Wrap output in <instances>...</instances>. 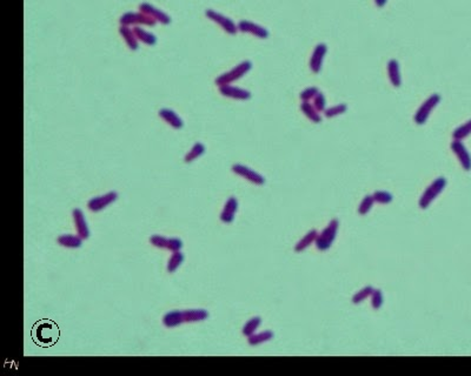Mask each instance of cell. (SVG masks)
<instances>
[{
    "label": "cell",
    "mask_w": 471,
    "mask_h": 376,
    "mask_svg": "<svg viewBox=\"0 0 471 376\" xmlns=\"http://www.w3.org/2000/svg\"><path fill=\"white\" fill-rule=\"evenodd\" d=\"M300 111L313 124H320L322 121V115L320 114V112L315 108L312 103H310V101H301Z\"/></svg>",
    "instance_id": "obj_21"
},
{
    "label": "cell",
    "mask_w": 471,
    "mask_h": 376,
    "mask_svg": "<svg viewBox=\"0 0 471 376\" xmlns=\"http://www.w3.org/2000/svg\"><path fill=\"white\" fill-rule=\"evenodd\" d=\"M370 300H371L372 308L376 310H378L379 308L383 306V303H384V296H383L382 290L378 289V288H375L374 292H372L370 296Z\"/></svg>",
    "instance_id": "obj_34"
},
{
    "label": "cell",
    "mask_w": 471,
    "mask_h": 376,
    "mask_svg": "<svg viewBox=\"0 0 471 376\" xmlns=\"http://www.w3.org/2000/svg\"><path fill=\"white\" fill-rule=\"evenodd\" d=\"M320 92H321V91L318 90L317 87H315V86L307 87V89L301 91L300 94H299V98H300L301 101H311V100H313V98L316 97Z\"/></svg>",
    "instance_id": "obj_36"
},
{
    "label": "cell",
    "mask_w": 471,
    "mask_h": 376,
    "mask_svg": "<svg viewBox=\"0 0 471 376\" xmlns=\"http://www.w3.org/2000/svg\"><path fill=\"white\" fill-rule=\"evenodd\" d=\"M273 336L274 334L272 330H264L260 331V333H255L250 335V336H247V342H249L250 345H258L272 340Z\"/></svg>",
    "instance_id": "obj_24"
},
{
    "label": "cell",
    "mask_w": 471,
    "mask_h": 376,
    "mask_svg": "<svg viewBox=\"0 0 471 376\" xmlns=\"http://www.w3.org/2000/svg\"><path fill=\"white\" fill-rule=\"evenodd\" d=\"M232 172L235 173V174L239 175V177H242L243 179H245V180L250 181L251 184H255L257 186H263L264 184H265V178H264L262 174H259L258 172L253 171L252 168L247 167V166L245 165L235 164L232 166Z\"/></svg>",
    "instance_id": "obj_7"
},
{
    "label": "cell",
    "mask_w": 471,
    "mask_h": 376,
    "mask_svg": "<svg viewBox=\"0 0 471 376\" xmlns=\"http://www.w3.org/2000/svg\"><path fill=\"white\" fill-rule=\"evenodd\" d=\"M328 53V46L325 44L321 43L313 49V52L310 58V70L313 73H320L323 66L324 58Z\"/></svg>",
    "instance_id": "obj_13"
},
{
    "label": "cell",
    "mask_w": 471,
    "mask_h": 376,
    "mask_svg": "<svg viewBox=\"0 0 471 376\" xmlns=\"http://www.w3.org/2000/svg\"><path fill=\"white\" fill-rule=\"evenodd\" d=\"M150 242L154 247H158V248L169 249V245H170V239L165 238V236H162V235H152L150 238Z\"/></svg>",
    "instance_id": "obj_35"
},
{
    "label": "cell",
    "mask_w": 471,
    "mask_h": 376,
    "mask_svg": "<svg viewBox=\"0 0 471 376\" xmlns=\"http://www.w3.org/2000/svg\"><path fill=\"white\" fill-rule=\"evenodd\" d=\"M374 289L375 288L372 287V286H365L362 288V289H359L357 293L355 294L354 296H352V303H355V304H359V303H362V302H364L365 300L369 299V297L371 296V294L372 292H374Z\"/></svg>",
    "instance_id": "obj_30"
},
{
    "label": "cell",
    "mask_w": 471,
    "mask_h": 376,
    "mask_svg": "<svg viewBox=\"0 0 471 376\" xmlns=\"http://www.w3.org/2000/svg\"><path fill=\"white\" fill-rule=\"evenodd\" d=\"M451 147V151L453 152V154L456 155V158L458 159L460 166L464 171H470L471 169V155L467 151V148L465 147V145L463 144L460 140H453L450 145Z\"/></svg>",
    "instance_id": "obj_8"
},
{
    "label": "cell",
    "mask_w": 471,
    "mask_h": 376,
    "mask_svg": "<svg viewBox=\"0 0 471 376\" xmlns=\"http://www.w3.org/2000/svg\"><path fill=\"white\" fill-rule=\"evenodd\" d=\"M205 151H206V147L204 144H202V142H196V144L192 146L191 150L186 153L184 161L186 162V164H189V162L197 160L198 158H201L202 155L205 153Z\"/></svg>",
    "instance_id": "obj_26"
},
{
    "label": "cell",
    "mask_w": 471,
    "mask_h": 376,
    "mask_svg": "<svg viewBox=\"0 0 471 376\" xmlns=\"http://www.w3.org/2000/svg\"><path fill=\"white\" fill-rule=\"evenodd\" d=\"M312 105L315 106V108H316V110L320 112H323L324 113V111L327 110V99H325V96L322 92H320L317 94L316 97L313 98V100H312Z\"/></svg>",
    "instance_id": "obj_37"
},
{
    "label": "cell",
    "mask_w": 471,
    "mask_h": 376,
    "mask_svg": "<svg viewBox=\"0 0 471 376\" xmlns=\"http://www.w3.org/2000/svg\"><path fill=\"white\" fill-rule=\"evenodd\" d=\"M184 314L182 310H172L163 316V323L168 328H175L184 323Z\"/></svg>",
    "instance_id": "obj_19"
},
{
    "label": "cell",
    "mask_w": 471,
    "mask_h": 376,
    "mask_svg": "<svg viewBox=\"0 0 471 376\" xmlns=\"http://www.w3.org/2000/svg\"><path fill=\"white\" fill-rule=\"evenodd\" d=\"M251 69H252V63L250 62V60H244V62L239 63L237 66L232 67L231 70L228 71V72L222 73L220 76L217 77L215 83L217 86L232 84L237 80L242 79L245 74H247L250 71H251Z\"/></svg>",
    "instance_id": "obj_2"
},
{
    "label": "cell",
    "mask_w": 471,
    "mask_h": 376,
    "mask_svg": "<svg viewBox=\"0 0 471 376\" xmlns=\"http://www.w3.org/2000/svg\"><path fill=\"white\" fill-rule=\"evenodd\" d=\"M372 196H374L376 204L379 205L391 204L392 200H394V196H392L391 193L386 191H376L374 194H372Z\"/></svg>",
    "instance_id": "obj_33"
},
{
    "label": "cell",
    "mask_w": 471,
    "mask_h": 376,
    "mask_svg": "<svg viewBox=\"0 0 471 376\" xmlns=\"http://www.w3.org/2000/svg\"><path fill=\"white\" fill-rule=\"evenodd\" d=\"M442 100V98L438 93H433L430 96L428 99H426L424 103H423L417 111H416L415 115H413V121L416 124L419 125H424L426 121H428L429 117L431 115L432 111L438 106V104Z\"/></svg>",
    "instance_id": "obj_4"
},
{
    "label": "cell",
    "mask_w": 471,
    "mask_h": 376,
    "mask_svg": "<svg viewBox=\"0 0 471 376\" xmlns=\"http://www.w3.org/2000/svg\"><path fill=\"white\" fill-rule=\"evenodd\" d=\"M376 204L375 202V199H374V196H372V194L370 195H365L363 200H362L361 201V204H359L358 206V214L359 215H367L369 212L371 211L372 207H374V205Z\"/></svg>",
    "instance_id": "obj_31"
},
{
    "label": "cell",
    "mask_w": 471,
    "mask_h": 376,
    "mask_svg": "<svg viewBox=\"0 0 471 376\" xmlns=\"http://www.w3.org/2000/svg\"><path fill=\"white\" fill-rule=\"evenodd\" d=\"M119 23L121 26H154L157 22L143 12H126L120 17Z\"/></svg>",
    "instance_id": "obj_5"
},
{
    "label": "cell",
    "mask_w": 471,
    "mask_h": 376,
    "mask_svg": "<svg viewBox=\"0 0 471 376\" xmlns=\"http://www.w3.org/2000/svg\"><path fill=\"white\" fill-rule=\"evenodd\" d=\"M238 211V200L235 196H230L225 202L223 212L220 213V220L224 223H231L235 220L236 213Z\"/></svg>",
    "instance_id": "obj_15"
},
{
    "label": "cell",
    "mask_w": 471,
    "mask_h": 376,
    "mask_svg": "<svg viewBox=\"0 0 471 376\" xmlns=\"http://www.w3.org/2000/svg\"><path fill=\"white\" fill-rule=\"evenodd\" d=\"M139 11L145 13L150 18L155 20V22L163 24V25H168V24L171 23V18L168 13L157 9L153 5L148 4V3H141L139 5Z\"/></svg>",
    "instance_id": "obj_12"
},
{
    "label": "cell",
    "mask_w": 471,
    "mask_h": 376,
    "mask_svg": "<svg viewBox=\"0 0 471 376\" xmlns=\"http://www.w3.org/2000/svg\"><path fill=\"white\" fill-rule=\"evenodd\" d=\"M448 185V181L444 177H438L433 180L431 184H430L428 187L425 188V191L423 192V194L419 199L418 205L422 209H426L430 207V205L432 204L435 200L438 198L440 193L444 191V188Z\"/></svg>",
    "instance_id": "obj_1"
},
{
    "label": "cell",
    "mask_w": 471,
    "mask_h": 376,
    "mask_svg": "<svg viewBox=\"0 0 471 376\" xmlns=\"http://www.w3.org/2000/svg\"><path fill=\"white\" fill-rule=\"evenodd\" d=\"M119 33L123 37V39L126 43L127 47L132 51H137L139 47V40L135 37V33L133 29H130V26H121L119 27Z\"/></svg>",
    "instance_id": "obj_17"
},
{
    "label": "cell",
    "mask_w": 471,
    "mask_h": 376,
    "mask_svg": "<svg viewBox=\"0 0 471 376\" xmlns=\"http://www.w3.org/2000/svg\"><path fill=\"white\" fill-rule=\"evenodd\" d=\"M260 324H262V317H260V316L251 317V319H250L245 324H244L243 330H242L243 335H245V336L247 337V336H250V335L255 334L256 330L258 329Z\"/></svg>",
    "instance_id": "obj_27"
},
{
    "label": "cell",
    "mask_w": 471,
    "mask_h": 376,
    "mask_svg": "<svg viewBox=\"0 0 471 376\" xmlns=\"http://www.w3.org/2000/svg\"><path fill=\"white\" fill-rule=\"evenodd\" d=\"M388 77L392 86L401 87L402 76H401V69H399V64L397 60L391 59L390 62L388 63Z\"/></svg>",
    "instance_id": "obj_18"
},
{
    "label": "cell",
    "mask_w": 471,
    "mask_h": 376,
    "mask_svg": "<svg viewBox=\"0 0 471 376\" xmlns=\"http://www.w3.org/2000/svg\"><path fill=\"white\" fill-rule=\"evenodd\" d=\"M159 117H161L166 124H169L171 127H174L175 130H181V128L184 126L182 118L179 117L174 110H170V108H162V110L159 111Z\"/></svg>",
    "instance_id": "obj_16"
},
{
    "label": "cell",
    "mask_w": 471,
    "mask_h": 376,
    "mask_svg": "<svg viewBox=\"0 0 471 376\" xmlns=\"http://www.w3.org/2000/svg\"><path fill=\"white\" fill-rule=\"evenodd\" d=\"M317 236H318V232L316 229L309 230V232H307L306 234L304 235L303 238H301L299 241L296 243V245H294V252L296 253L304 252V250L309 248L311 245L316 243Z\"/></svg>",
    "instance_id": "obj_20"
},
{
    "label": "cell",
    "mask_w": 471,
    "mask_h": 376,
    "mask_svg": "<svg viewBox=\"0 0 471 376\" xmlns=\"http://www.w3.org/2000/svg\"><path fill=\"white\" fill-rule=\"evenodd\" d=\"M72 216H73L74 226H76L78 235H79L83 240L89 239L90 238V229H89V226H87V222L85 220V216H84L83 211H81L80 208L73 209Z\"/></svg>",
    "instance_id": "obj_14"
},
{
    "label": "cell",
    "mask_w": 471,
    "mask_h": 376,
    "mask_svg": "<svg viewBox=\"0 0 471 376\" xmlns=\"http://www.w3.org/2000/svg\"><path fill=\"white\" fill-rule=\"evenodd\" d=\"M57 241L60 246L67 248H80L83 245V239L79 235H60Z\"/></svg>",
    "instance_id": "obj_25"
},
{
    "label": "cell",
    "mask_w": 471,
    "mask_h": 376,
    "mask_svg": "<svg viewBox=\"0 0 471 376\" xmlns=\"http://www.w3.org/2000/svg\"><path fill=\"white\" fill-rule=\"evenodd\" d=\"M184 254H183L181 250H177V252H174L172 256L170 257L168 262V272L169 273H175L176 270L179 268V266L182 265L183 261H184Z\"/></svg>",
    "instance_id": "obj_29"
},
{
    "label": "cell",
    "mask_w": 471,
    "mask_h": 376,
    "mask_svg": "<svg viewBox=\"0 0 471 376\" xmlns=\"http://www.w3.org/2000/svg\"><path fill=\"white\" fill-rule=\"evenodd\" d=\"M183 314H184L185 322H197V321H203L209 317L208 310L205 309L183 310Z\"/></svg>",
    "instance_id": "obj_23"
},
{
    "label": "cell",
    "mask_w": 471,
    "mask_h": 376,
    "mask_svg": "<svg viewBox=\"0 0 471 376\" xmlns=\"http://www.w3.org/2000/svg\"><path fill=\"white\" fill-rule=\"evenodd\" d=\"M386 3H388V0H375V4L378 6V8H383V6H385Z\"/></svg>",
    "instance_id": "obj_38"
},
{
    "label": "cell",
    "mask_w": 471,
    "mask_h": 376,
    "mask_svg": "<svg viewBox=\"0 0 471 376\" xmlns=\"http://www.w3.org/2000/svg\"><path fill=\"white\" fill-rule=\"evenodd\" d=\"M118 199V193L117 192H108L106 194L100 195V196H96V198H92L87 202V207H89L90 211L92 212H99L101 209L106 208L107 206H110L111 204H113L114 201Z\"/></svg>",
    "instance_id": "obj_9"
},
{
    "label": "cell",
    "mask_w": 471,
    "mask_h": 376,
    "mask_svg": "<svg viewBox=\"0 0 471 376\" xmlns=\"http://www.w3.org/2000/svg\"><path fill=\"white\" fill-rule=\"evenodd\" d=\"M470 134H471V119L457 127L456 130L452 132V138H453V140L462 141L465 138L469 137Z\"/></svg>",
    "instance_id": "obj_28"
},
{
    "label": "cell",
    "mask_w": 471,
    "mask_h": 376,
    "mask_svg": "<svg viewBox=\"0 0 471 376\" xmlns=\"http://www.w3.org/2000/svg\"><path fill=\"white\" fill-rule=\"evenodd\" d=\"M237 26H238V31L249 33V35L256 37V38L266 39L269 37V31L265 27L260 26L253 22H250V20H240Z\"/></svg>",
    "instance_id": "obj_10"
},
{
    "label": "cell",
    "mask_w": 471,
    "mask_h": 376,
    "mask_svg": "<svg viewBox=\"0 0 471 376\" xmlns=\"http://www.w3.org/2000/svg\"><path fill=\"white\" fill-rule=\"evenodd\" d=\"M348 111V105L347 104H338V105H334L331 107H327V110L324 111V115L327 118H336L338 115L344 114L345 112Z\"/></svg>",
    "instance_id": "obj_32"
},
{
    "label": "cell",
    "mask_w": 471,
    "mask_h": 376,
    "mask_svg": "<svg viewBox=\"0 0 471 376\" xmlns=\"http://www.w3.org/2000/svg\"><path fill=\"white\" fill-rule=\"evenodd\" d=\"M338 229H340V221L337 219H332L328 223V226L321 233H318L316 243H315L317 248L322 250V252L330 249L332 243L335 242V240L337 238Z\"/></svg>",
    "instance_id": "obj_3"
},
{
    "label": "cell",
    "mask_w": 471,
    "mask_h": 376,
    "mask_svg": "<svg viewBox=\"0 0 471 376\" xmlns=\"http://www.w3.org/2000/svg\"><path fill=\"white\" fill-rule=\"evenodd\" d=\"M205 16L208 17L210 20H212L213 23H216L217 25H219L223 30L229 35L235 36L237 32H238V26L236 25L235 22L232 19H230L229 17H226L222 13L215 11V10H206L205 11Z\"/></svg>",
    "instance_id": "obj_6"
},
{
    "label": "cell",
    "mask_w": 471,
    "mask_h": 376,
    "mask_svg": "<svg viewBox=\"0 0 471 376\" xmlns=\"http://www.w3.org/2000/svg\"><path fill=\"white\" fill-rule=\"evenodd\" d=\"M133 31L135 33V37H137V39L143 44H145V45L154 46L155 44H157V37H155L153 33L148 32V31H146V30L141 29V27H139V26H134Z\"/></svg>",
    "instance_id": "obj_22"
},
{
    "label": "cell",
    "mask_w": 471,
    "mask_h": 376,
    "mask_svg": "<svg viewBox=\"0 0 471 376\" xmlns=\"http://www.w3.org/2000/svg\"><path fill=\"white\" fill-rule=\"evenodd\" d=\"M218 90L223 97L230 98V99L249 100L251 98V92H249L247 90L240 89V87L233 86L232 84L222 85V86H218Z\"/></svg>",
    "instance_id": "obj_11"
}]
</instances>
